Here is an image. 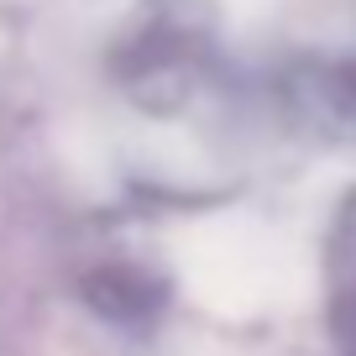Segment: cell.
<instances>
[{
  "label": "cell",
  "mask_w": 356,
  "mask_h": 356,
  "mask_svg": "<svg viewBox=\"0 0 356 356\" xmlns=\"http://www.w3.org/2000/svg\"><path fill=\"white\" fill-rule=\"evenodd\" d=\"M215 68V26L200 0H147L115 42V79L152 115H178Z\"/></svg>",
  "instance_id": "6da1fadb"
},
{
  "label": "cell",
  "mask_w": 356,
  "mask_h": 356,
  "mask_svg": "<svg viewBox=\"0 0 356 356\" xmlns=\"http://www.w3.org/2000/svg\"><path fill=\"white\" fill-rule=\"evenodd\" d=\"M320 278H325V335L335 356H356V189L335 204L325 225V252H320Z\"/></svg>",
  "instance_id": "7a4b0ae2"
},
{
  "label": "cell",
  "mask_w": 356,
  "mask_h": 356,
  "mask_svg": "<svg viewBox=\"0 0 356 356\" xmlns=\"http://www.w3.org/2000/svg\"><path fill=\"white\" fill-rule=\"evenodd\" d=\"M168 299V283L157 273H136V267H105L89 278V304L115 325L131 320H152Z\"/></svg>",
  "instance_id": "3957f363"
}]
</instances>
